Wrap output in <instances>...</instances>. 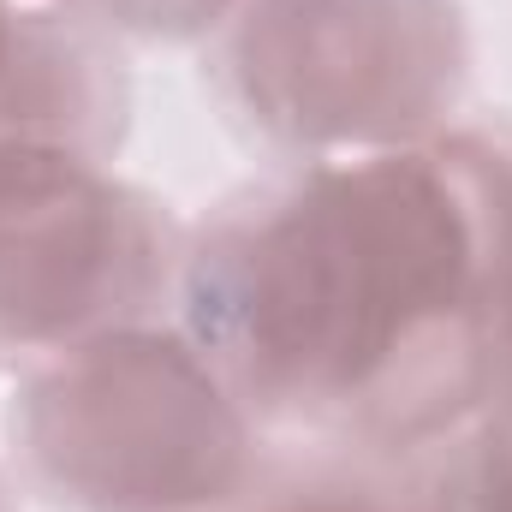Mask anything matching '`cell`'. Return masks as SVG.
Returning a JSON list of instances; mask_svg holds the SVG:
<instances>
[{"label":"cell","instance_id":"obj_2","mask_svg":"<svg viewBox=\"0 0 512 512\" xmlns=\"http://www.w3.org/2000/svg\"><path fill=\"white\" fill-rule=\"evenodd\" d=\"M108 221L96 191L54 155H0V322L48 328L102 274Z\"/></svg>","mask_w":512,"mask_h":512},{"label":"cell","instance_id":"obj_3","mask_svg":"<svg viewBox=\"0 0 512 512\" xmlns=\"http://www.w3.org/2000/svg\"><path fill=\"white\" fill-rule=\"evenodd\" d=\"M310 512H346V507H310Z\"/></svg>","mask_w":512,"mask_h":512},{"label":"cell","instance_id":"obj_1","mask_svg":"<svg viewBox=\"0 0 512 512\" xmlns=\"http://www.w3.org/2000/svg\"><path fill=\"white\" fill-rule=\"evenodd\" d=\"M465 274V233L447 191L387 161L328 179L256 256V346L310 382H358L393 340L447 310Z\"/></svg>","mask_w":512,"mask_h":512}]
</instances>
